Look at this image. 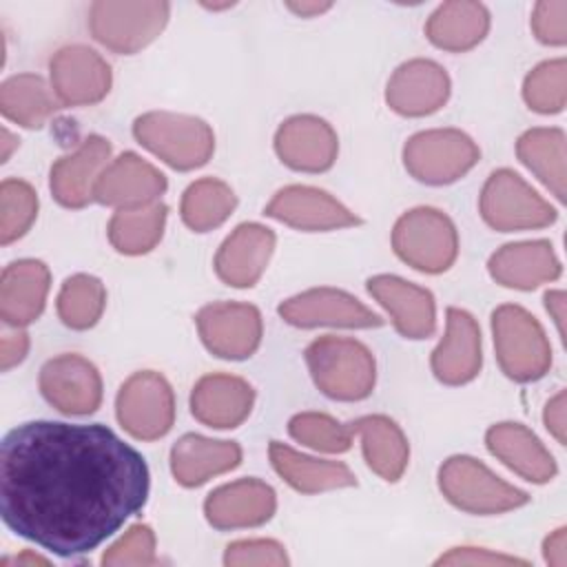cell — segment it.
<instances>
[{"label":"cell","mask_w":567,"mask_h":567,"mask_svg":"<svg viewBox=\"0 0 567 567\" xmlns=\"http://www.w3.org/2000/svg\"><path fill=\"white\" fill-rule=\"evenodd\" d=\"M146 496V461L106 425L31 421L2 439V520L58 556L95 549Z\"/></svg>","instance_id":"cell-1"},{"label":"cell","mask_w":567,"mask_h":567,"mask_svg":"<svg viewBox=\"0 0 567 567\" xmlns=\"http://www.w3.org/2000/svg\"><path fill=\"white\" fill-rule=\"evenodd\" d=\"M306 363L317 388L330 399L359 401L374 388V357L354 339L319 337L306 348Z\"/></svg>","instance_id":"cell-2"},{"label":"cell","mask_w":567,"mask_h":567,"mask_svg":"<svg viewBox=\"0 0 567 567\" xmlns=\"http://www.w3.org/2000/svg\"><path fill=\"white\" fill-rule=\"evenodd\" d=\"M135 140L177 171L204 166L215 148L210 126L193 115L153 111L144 113L133 124Z\"/></svg>","instance_id":"cell-3"},{"label":"cell","mask_w":567,"mask_h":567,"mask_svg":"<svg viewBox=\"0 0 567 567\" xmlns=\"http://www.w3.org/2000/svg\"><path fill=\"white\" fill-rule=\"evenodd\" d=\"M496 359L514 381H536L551 365V348L540 323L520 306L505 303L492 315Z\"/></svg>","instance_id":"cell-4"},{"label":"cell","mask_w":567,"mask_h":567,"mask_svg":"<svg viewBox=\"0 0 567 567\" xmlns=\"http://www.w3.org/2000/svg\"><path fill=\"white\" fill-rule=\"evenodd\" d=\"M168 11V2L159 0H97L89 11V27L93 38L106 49L135 53L162 33Z\"/></svg>","instance_id":"cell-5"},{"label":"cell","mask_w":567,"mask_h":567,"mask_svg":"<svg viewBox=\"0 0 567 567\" xmlns=\"http://www.w3.org/2000/svg\"><path fill=\"white\" fill-rule=\"evenodd\" d=\"M394 252L416 270L443 272L458 252V235L452 219L430 206H419L399 217L392 230Z\"/></svg>","instance_id":"cell-6"},{"label":"cell","mask_w":567,"mask_h":567,"mask_svg":"<svg viewBox=\"0 0 567 567\" xmlns=\"http://www.w3.org/2000/svg\"><path fill=\"white\" fill-rule=\"evenodd\" d=\"M443 496L472 514H501L529 501L527 492L501 481L472 456H452L439 470Z\"/></svg>","instance_id":"cell-7"},{"label":"cell","mask_w":567,"mask_h":567,"mask_svg":"<svg viewBox=\"0 0 567 567\" xmlns=\"http://www.w3.org/2000/svg\"><path fill=\"white\" fill-rule=\"evenodd\" d=\"M478 157V146L458 128L421 131L412 135L403 148V164L410 175L432 186L456 182Z\"/></svg>","instance_id":"cell-8"},{"label":"cell","mask_w":567,"mask_h":567,"mask_svg":"<svg viewBox=\"0 0 567 567\" xmlns=\"http://www.w3.org/2000/svg\"><path fill=\"white\" fill-rule=\"evenodd\" d=\"M483 219L501 233L545 228L554 224L556 210L509 168L494 171L481 193Z\"/></svg>","instance_id":"cell-9"},{"label":"cell","mask_w":567,"mask_h":567,"mask_svg":"<svg viewBox=\"0 0 567 567\" xmlns=\"http://www.w3.org/2000/svg\"><path fill=\"white\" fill-rule=\"evenodd\" d=\"M120 425L135 439L153 441L164 436L175 421V396L159 372H135L128 377L115 401Z\"/></svg>","instance_id":"cell-10"},{"label":"cell","mask_w":567,"mask_h":567,"mask_svg":"<svg viewBox=\"0 0 567 567\" xmlns=\"http://www.w3.org/2000/svg\"><path fill=\"white\" fill-rule=\"evenodd\" d=\"M195 321L204 346L221 359H246L261 341V315L250 303H210L197 312Z\"/></svg>","instance_id":"cell-11"},{"label":"cell","mask_w":567,"mask_h":567,"mask_svg":"<svg viewBox=\"0 0 567 567\" xmlns=\"http://www.w3.org/2000/svg\"><path fill=\"white\" fill-rule=\"evenodd\" d=\"M44 399L64 414H91L102 401L97 368L80 354H60L40 370Z\"/></svg>","instance_id":"cell-12"},{"label":"cell","mask_w":567,"mask_h":567,"mask_svg":"<svg viewBox=\"0 0 567 567\" xmlns=\"http://www.w3.org/2000/svg\"><path fill=\"white\" fill-rule=\"evenodd\" d=\"M51 84L64 106L95 104L111 89V66L89 47H64L51 58Z\"/></svg>","instance_id":"cell-13"},{"label":"cell","mask_w":567,"mask_h":567,"mask_svg":"<svg viewBox=\"0 0 567 567\" xmlns=\"http://www.w3.org/2000/svg\"><path fill=\"white\" fill-rule=\"evenodd\" d=\"M279 315L284 321L297 328H372L383 323L377 312L365 308L352 295L337 288H312L297 297H290L279 306Z\"/></svg>","instance_id":"cell-14"},{"label":"cell","mask_w":567,"mask_h":567,"mask_svg":"<svg viewBox=\"0 0 567 567\" xmlns=\"http://www.w3.org/2000/svg\"><path fill=\"white\" fill-rule=\"evenodd\" d=\"M450 95V78L445 69L432 60H410L401 64L385 89V100L392 111L421 117L439 111Z\"/></svg>","instance_id":"cell-15"},{"label":"cell","mask_w":567,"mask_h":567,"mask_svg":"<svg viewBox=\"0 0 567 567\" xmlns=\"http://www.w3.org/2000/svg\"><path fill=\"white\" fill-rule=\"evenodd\" d=\"M337 133L326 120L315 115H295L286 120L275 135L279 159L295 171H328L337 159Z\"/></svg>","instance_id":"cell-16"},{"label":"cell","mask_w":567,"mask_h":567,"mask_svg":"<svg viewBox=\"0 0 567 567\" xmlns=\"http://www.w3.org/2000/svg\"><path fill=\"white\" fill-rule=\"evenodd\" d=\"M166 190V177L135 153H122L95 182L93 199L106 206L137 208L153 204Z\"/></svg>","instance_id":"cell-17"},{"label":"cell","mask_w":567,"mask_h":567,"mask_svg":"<svg viewBox=\"0 0 567 567\" xmlns=\"http://www.w3.org/2000/svg\"><path fill=\"white\" fill-rule=\"evenodd\" d=\"M264 213L299 230H332L359 224V217L350 213L341 202L312 186L281 188L268 202Z\"/></svg>","instance_id":"cell-18"},{"label":"cell","mask_w":567,"mask_h":567,"mask_svg":"<svg viewBox=\"0 0 567 567\" xmlns=\"http://www.w3.org/2000/svg\"><path fill=\"white\" fill-rule=\"evenodd\" d=\"M275 507L277 498L270 485L257 478H241L213 489L204 503V514L217 529H237L266 523Z\"/></svg>","instance_id":"cell-19"},{"label":"cell","mask_w":567,"mask_h":567,"mask_svg":"<svg viewBox=\"0 0 567 567\" xmlns=\"http://www.w3.org/2000/svg\"><path fill=\"white\" fill-rule=\"evenodd\" d=\"M368 292L392 315L394 328L405 339H425L436 328L434 297L430 290L394 275L368 279Z\"/></svg>","instance_id":"cell-20"},{"label":"cell","mask_w":567,"mask_h":567,"mask_svg":"<svg viewBox=\"0 0 567 567\" xmlns=\"http://www.w3.org/2000/svg\"><path fill=\"white\" fill-rule=\"evenodd\" d=\"M275 248V233L261 224L237 226L215 255L217 277L235 288L257 284Z\"/></svg>","instance_id":"cell-21"},{"label":"cell","mask_w":567,"mask_h":567,"mask_svg":"<svg viewBox=\"0 0 567 567\" xmlns=\"http://www.w3.org/2000/svg\"><path fill=\"white\" fill-rule=\"evenodd\" d=\"M481 330L470 312L447 308L445 337L432 352V372L447 385L472 381L481 370Z\"/></svg>","instance_id":"cell-22"},{"label":"cell","mask_w":567,"mask_h":567,"mask_svg":"<svg viewBox=\"0 0 567 567\" xmlns=\"http://www.w3.org/2000/svg\"><path fill=\"white\" fill-rule=\"evenodd\" d=\"M111 144L100 135H89L78 151L60 157L51 166V193L66 208H82L93 199V188L106 159Z\"/></svg>","instance_id":"cell-23"},{"label":"cell","mask_w":567,"mask_h":567,"mask_svg":"<svg viewBox=\"0 0 567 567\" xmlns=\"http://www.w3.org/2000/svg\"><path fill=\"white\" fill-rule=\"evenodd\" d=\"M255 390L233 374L202 377L190 394V412L208 427H237L252 410Z\"/></svg>","instance_id":"cell-24"},{"label":"cell","mask_w":567,"mask_h":567,"mask_svg":"<svg viewBox=\"0 0 567 567\" xmlns=\"http://www.w3.org/2000/svg\"><path fill=\"white\" fill-rule=\"evenodd\" d=\"M487 268L501 286L518 290H532L560 275V261L545 239L507 244L489 257Z\"/></svg>","instance_id":"cell-25"},{"label":"cell","mask_w":567,"mask_h":567,"mask_svg":"<svg viewBox=\"0 0 567 567\" xmlns=\"http://www.w3.org/2000/svg\"><path fill=\"white\" fill-rule=\"evenodd\" d=\"M51 275L38 259H18L2 270L0 317L9 326L35 321L44 308Z\"/></svg>","instance_id":"cell-26"},{"label":"cell","mask_w":567,"mask_h":567,"mask_svg":"<svg viewBox=\"0 0 567 567\" xmlns=\"http://www.w3.org/2000/svg\"><path fill=\"white\" fill-rule=\"evenodd\" d=\"M485 443L496 458L532 483H547L556 474L554 456L538 436L520 423L492 425L485 434Z\"/></svg>","instance_id":"cell-27"},{"label":"cell","mask_w":567,"mask_h":567,"mask_svg":"<svg viewBox=\"0 0 567 567\" xmlns=\"http://www.w3.org/2000/svg\"><path fill=\"white\" fill-rule=\"evenodd\" d=\"M241 447L233 441H215L199 434H184L171 450V470L177 483L195 487L208 478L237 467Z\"/></svg>","instance_id":"cell-28"},{"label":"cell","mask_w":567,"mask_h":567,"mask_svg":"<svg viewBox=\"0 0 567 567\" xmlns=\"http://www.w3.org/2000/svg\"><path fill=\"white\" fill-rule=\"evenodd\" d=\"M270 461H272V467L277 470V474L288 485H292L295 489L306 492V494L337 489V487H350L357 483V478L348 465L337 463V461H321V458L303 456L279 441L270 443Z\"/></svg>","instance_id":"cell-29"},{"label":"cell","mask_w":567,"mask_h":567,"mask_svg":"<svg viewBox=\"0 0 567 567\" xmlns=\"http://www.w3.org/2000/svg\"><path fill=\"white\" fill-rule=\"evenodd\" d=\"M354 434H361L365 463L385 481H399L408 467L410 447L401 427L383 416L370 414L350 423Z\"/></svg>","instance_id":"cell-30"},{"label":"cell","mask_w":567,"mask_h":567,"mask_svg":"<svg viewBox=\"0 0 567 567\" xmlns=\"http://www.w3.org/2000/svg\"><path fill=\"white\" fill-rule=\"evenodd\" d=\"M489 29V13L481 2L456 0L441 4L425 24L430 42L445 51H467L476 47Z\"/></svg>","instance_id":"cell-31"},{"label":"cell","mask_w":567,"mask_h":567,"mask_svg":"<svg viewBox=\"0 0 567 567\" xmlns=\"http://www.w3.org/2000/svg\"><path fill=\"white\" fill-rule=\"evenodd\" d=\"M58 109L47 82L33 73H20L2 82L0 111L24 128H40Z\"/></svg>","instance_id":"cell-32"},{"label":"cell","mask_w":567,"mask_h":567,"mask_svg":"<svg viewBox=\"0 0 567 567\" xmlns=\"http://www.w3.org/2000/svg\"><path fill=\"white\" fill-rule=\"evenodd\" d=\"M518 159L536 173V177L565 199V133L560 128H532L516 142Z\"/></svg>","instance_id":"cell-33"},{"label":"cell","mask_w":567,"mask_h":567,"mask_svg":"<svg viewBox=\"0 0 567 567\" xmlns=\"http://www.w3.org/2000/svg\"><path fill=\"white\" fill-rule=\"evenodd\" d=\"M164 224L166 206L159 202L137 208H120L109 221V239L115 250L124 255H142L162 239Z\"/></svg>","instance_id":"cell-34"},{"label":"cell","mask_w":567,"mask_h":567,"mask_svg":"<svg viewBox=\"0 0 567 567\" xmlns=\"http://www.w3.org/2000/svg\"><path fill=\"white\" fill-rule=\"evenodd\" d=\"M237 206L233 188L215 177L193 182L182 197V219L195 233H206L224 224Z\"/></svg>","instance_id":"cell-35"},{"label":"cell","mask_w":567,"mask_h":567,"mask_svg":"<svg viewBox=\"0 0 567 567\" xmlns=\"http://www.w3.org/2000/svg\"><path fill=\"white\" fill-rule=\"evenodd\" d=\"M106 303L104 284L93 275L69 277L58 295V315L64 326L86 330L97 323Z\"/></svg>","instance_id":"cell-36"},{"label":"cell","mask_w":567,"mask_h":567,"mask_svg":"<svg viewBox=\"0 0 567 567\" xmlns=\"http://www.w3.org/2000/svg\"><path fill=\"white\" fill-rule=\"evenodd\" d=\"M523 97L538 113H558L567 102V62L563 58L538 64L523 84Z\"/></svg>","instance_id":"cell-37"},{"label":"cell","mask_w":567,"mask_h":567,"mask_svg":"<svg viewBox=\"0 0 567 567\" xmlns=\"http://www.w3.org/2000/svg\"><path fill=\"white\" fill-rule=\"evenodd\" d=\"M38 215V195L22 179H4L0 186V241L20 239Z\"/></svg>","instance_id":"cell-38"},{"label":"cell","mask_w":567,"mask_h":567,"mask_svg":"<svg viewBox=\"0 0 567 567\" xmlns=\"http://www.w3.org/2000/svg\"><path fill=\"white\" fill-rule=\"evenodd\" d=\"M288 432L295 441L321 450V452H346L352 443V425H343L328 414L301 412L290 419Z\"/></svg>","instance_id":"cell-39"},{"label":"cell","mask_w":567,"mask_h":567,"mask_svg":"<svg viewBox=\"0 0 567 567\" xmlns=\"http://www.w3.org/2000/svg\"><path fill=\"white\" fill-rule=\"evenodd\" d=\"M155 563V534L148 525H133L117 543H113L104 556V567H146Z\"/></svg>","instance_id":"cell-40"},{"label":"cell","mask_w":567,"mask_h":567,"mask_svg":"<svg viewBox=\"0 0 567 567\" xmlns=\"http://www.w3.org/2000/svg\"><path fill=\"white\" fill-rule=\"evenodd\" d=\"M224 563L230 567L241 565H288V556L277 540L270 538H252V540H235L226 547Z\"/></svg>","instance_id":"cell-41"},{"label":"cell","mask_w":567,"mask_h":567,"mask_svg":"<svg viewBox=\"0 0 567 567\" xmlns=\"http://www.w3.org/2000/svg\"><path fill=\"white\" fill-rule=\"evenodd\" d=\"M532 29L536 38L545 44L560 47L567 42V2L565 0H543L534 7Z\"/></svg>","instance_id":"cell-42"},{"label":"cell","mask_w":567,"mask_h":567,"mask_svg":"<svg viewBox=\"0 0 567 567\" xmlns=\"http://www.w3.org/2000/svg\"><path fill=\"white\" fill-rule=\"evenodd\" d=\"M436 563L439 565H527L520 558L492 554L487 549H476V547H456L445 556H441Z\"/></svg>","instance_id":"cell-43"},{"label":"cell","mask_w":567,"mask_h":567,"mask_svg":"<svg viewBox=\"0 0 567 567\" xmlns=\"http://www.w3.org/2000/svg\"><path fill=\"white\" fill-rule=\"evenodd\" d=\"M27 350H29L27 332L20 330L18 326L4 323V330H2V337H0V365H2V370H9L16 363H20L24 359Z\"/></svg>","instance_id":"cell-44"},{"label":"cell","mask_w":567,"mask_h":567,"mask_svg":"<svg viewBox=\"0 0 567 567\" xmlns=\"http://www.w3.org/2000/svg\"><path fill=\"white\" fill-rule=\"evenodd\" d=\"M545 425L547 430L558 439V443H565V392L560 390L554 399H549V403L545 405Z\"/></svg>","instance_id":"cell-45"},{"label":"cell","mask_w":567,"mask_h":567,"mask_svg":"<svg viewBox=\"0 0 567 567\" xmlns=\"http://www.w3.org/2000/svg\"><path fill=\"white\" fill-rule=\"evenodd\" d=\"M543 556L554 567H565L567 565V529L565 527L556 529L551 536L545 538Z\"/></svg>","instance_id":"cell-46"},{"label":"cell","mask_w":567,"mask_h":567,"mask_svg":"<svg viewBox=\"0 0 567 567\" xmlns=\"http://www.w3.org/2000/svg\"><path fill=\"white\" fill-rule=\"evenodd\" d=\"M545 306L549 310V315L554 317L558 332L563 334V319H565V292L563 290H551L545 295Z\"/></svg>","instance_id":"cell-47"},{"label":"cell","mask_w":567,"mask_h":567,"mask_svg":"<svg viewBox=\"0 0 567 567\" xmlns=\"http://www.w3.org/2000/svg\"><path fill=\"white\" fill-rule=\"evenodd\" d=\"M288 9L299 16H317L326 9H330V2H288Z\"/></svg>","instance_id":"cell-48"}]
</instances>
